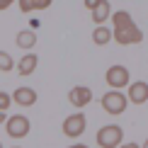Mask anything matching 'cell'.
I'll use <instances>...</instances> for the list:
<instances>
[{
	"instance_id": "cell-1",
	"label": "cell",
	"mask_w": 148,
	"mask_h": 148,
	"mask_svg": "<svg viewBox=\"0 0 148 148\" xmlns=\"http://www.w3.org/2000/svg\"><path fill=\"white\" fill-rule=\"evenodd\" d=\"M95 138H97V146L100 148H116V146H121L124 131L116 124H107V126H102L100 131L95 134Z\"/></svg>"
},
{
	"instance_id": "cell-2",
	"label": "cell",
	"mask_w": 148,
	"mask_h": 148,
	"mask_svg": "<svg viewBox=\"0 0 148 148\" xmlns=\"http://www.w3.org/2000/svg\"><path fill=\"white\" fill-rule=\"evenodd\" d=\"M126 102H129V97L119 90H109L107 95H102V109L107 114H121L126 109Z\"/></svg>"
},
{
	"instance_id": "cell-3",
	"label": "cell",
	"mask_w": 148,
	"mask_h": 148,
	"mask_svg": "<svg viewBox=\"0 0 148 148\" xmlns=\"http://www.w3.org/2000/svg\"><path fill=\"white\" fill-rule=\"evenodd\" d=\"M112 36L116 39V44L126 46V44H138V41H143V32L136 27V24H126V27H116L112 29Z\"/></svg>"
},
{
	"instance_id": "cell-4",
	"label": "cell",
	"mask_w": 148,
	"mask_h": 148,
	"mask_svg": "<svg viewBox=\"0 0 148 148\" xmlns=\"http://www.w3.org/2000/svg\"><path fill=\"white\" fill-rule=\"evenodd\" d=\"M5 131H8V136H12V138H24L29 134V119L24 114L8 116V121H5Z\"/></svg>"
},
{
	"instance_id": "cell-5",
	"label": "cell",
	"mask_w": 148,
	"mask_h": 148,
	"mask_svg": "<svg viewBox=\"0 0 148 148\" xmlns=\"http://www.w3.org/2000/svg\"><path fill=\"white\" fill-rule=\"evenodd\" d=\"M85 126H88V121H85V116L83 114H71V116H66L63 119V134L68 138H78V136H83V131H85Z\"/></svg>"
},
{
	"instance_id": "cell-6",
	"label": "cell",
	"mask_w": 148,
	"mask_h": 148,
	"mask_svg": "<svg viewBox=\"0 0 148 148\" xmlns=\"http://www.w3.org/2000/svg\"><path fill=\"white\" fill-rule=\"evenodd\" d=\"M104 80L109 83V88H112V90H121V88H126V85H129V71L124 68V66H112V68H107Z\"/></svg>"
},
{
	"instance_id": "cell-7",
	"label": "cell",
	"mask_w": 148,
	"mask_h": 148,
	"mask_svg": "<svg viewBox=\"0 0 148 148\" xmlns=\"http://www.w3.org/2000/svg\"><path fill=\"white\" fill-rule=\"evenodd\" d=\"M68 100H71V104H75V107H85V104L92 102V90L85 88V85H78V88H73L68 92Z\"/></svg>"
},
{
	"instance_id": "cell-8",
	"label": "cell",
	"mask_w": 148,
	"mask_h": 148,
	"mask_svg": "<svg viewBox=\"0 0 148 148\" xmlns=\"http://www.w3.org/2000/svg\"><path fill=\"white\" fill-rule=\"evenodd\" d=\"M129 100H131L134 104H143L148 100V83H141V80H136V83H129Z\"/></svg>"
},
{
	"instance_id": "cell-9",
	"label": "cell",
	"mask_w": 148,
	"mask_h": 148,
	"mask_svg": "<svg viewBox=\"0 0 148 148\" xmlns=\"http://www.w3.org/2000/svg\"><path fill=\"white\" fill-rule=\"evenodd\" d=\"M12 102L22 104V107H32V104L36 102V92L32 88H17L15 92H12Z\"/></svg>"
},
{
	"instance_id": "cell-10",
	"label": "cell",
	"mask_w": 148,
	"mask_h": 148,
	"mask_svg": "<svg viewBox=\"0 0 148 148\" xmlns=\"http://www.w3.org/2000/svg\"><path fill=\"white\" fill-rule=\"evenodd\" d=\"M90 12H92V22H95V24H104V22L109 20V12H112V10H109V3H107V0H100L97 8H92Z\"/></svg>"
},
{
	"instance_id": "cell-11",
	"label": "cell",
	"mask_w": 148,
	"mask_h": 148,
	"mask_svg": "<svg viewBox=\"0 0 148 148\" xmlns=\"http://www.w3.org/2000/svg\"><path fill=\"white\" fill-rule=\"evenodd\" d=\"M36 63H39V56H34V53L22 56V58H20V66H17L20 75H32V73L36 71Z\"/></svg>"
},
{
	"instance_id": "cell-12",
	"label": "cell",
	"mask_w": 148,
	"mask_h": 148,
	"mask_svg": "<svg viewBox=\"0 0 148 148\" xmlns=\"http://www.w3.org/2000/svg\"><path fill=\"white\" fill-rule=\"evenodd\" d=\"M92 41H95L97 46H104L107 41H112V29H107V27H102V24H97L95 32H92Z\"/></svg>"
},
{
	"instance_id": "cell-13",
	"label": "cell",
	"mask_w": 148,
	"mask_h": 148,
	"mask_svg": "<svg viewBox=\"0 0 148 148\" xmlns=\"http://www.w3.org/2000/svg\"><path fill=\"white\" fill-rule=\"evenodd\" d=\"M34 44H36V34L32 29H24V32L17 34V46L20 49H32Z\"/></svg>"
},
{
	"instance_id": "cell-14",
	"label": "cell",
	"mask_w": 148,
	"mask_h": 148,
	"mask_svg": "<svg viewBox=\"0 0 148 148\" xmlns=\"http://www.w3.org/2000/svg\"><path fill=\"white\" fill-rule=\"evenodd\" d=\"M112 22H114V29L116 27H126V24H131V15H129L126 10H116L112 15Z\"/></svg>"
},
{
	"instance_id": "cell-15",
	"label": "cell",
	"mask_w": 148,
	"mask_h": 148,
	"mask_svg": "<svg viewBox=\"0 0 148 148\" xmlns=\"http://www.w3.org/2000/svg\"><path fill=\"white\" fill-rule=\"evenodd\" d=\"M15 68V61H12V56L8 51H0V71L3 73H8V71H12Z\"/></svg>"
},
{
	"instance_id": "cell-16",
	"label": "cell",
	"mask_w": 148,
	"mask_h": 148,
	"mask_svg": "<svg viewBox=\"0 0 148 148\" xmlns=\"http://www.w3.org/2000/svg\"><path fill=\"white\" fill-rule=\"evenodd\" d=\"M10 102H12V97L8 95V92H3V90H0V112H5V109L10 107Z\"/></svg>"
},
{
	"instance_id": "cell-17",
	"label": "cell",
	"mask_w": 148,
	"mask_h": 148,
	"mask_svg": "<svg viewBox=\"0 0 148 148\" xmlns=\"http://www.w3.org/2000/svg\"><path fill=\"white\" fill-rule=\"evenodd\" d=\"M32 10H34V0H20V12L27 15V12H32Z\"/></svg>"
},
{
	"instance_id": "cell-18",
	"label": "cell",
	"mask_w": 148,
	"mask_h": 148,
	"mask_svg": "<svg viewBox=\"0 0 148 148\" xmlns=\"http://www.w3.org/2000/svg\"><path fill=\"white\" fill-rule=\"evenodd\" d=\"M51 5V0H34V10H46Z\"/></svg>"
},
{
	"instance_id": "cell-19",
	"label": "cell",
	"mask_w": 148,
	"mask_h": 148,
	"mask_svg": "<svg viewBox=\"0 0 148 148\" xmlns=\"http://www.w3.org/2000/svg\"><path fill=\"white\" fill-rule=\"evenodd\" d=\"M83 3H85V8H88V10H92V8H97L100 0H83Z\"/></svg>"
},
{
	"instance_id": "cell-20",
	"label": "cell",
	"mask_w": 148,
	"mask_h": 148,
	"mask_svg": "<svg viewBox=\"0 0 148 148\" xmlns=\"http://www.w3.org/2000/svg\"><path fill=\"white\" fill-rule=\"evenodd\" d=\"M12 3H15V0H0V10H8Z\"/></svg>"
},
{
	"instance_id": "cell-21",
	"label": "cell",
	"mask_w": 148,
	"mask_h": 148,
	"mask_svg": "<svg viewBox=\"0 0 148 148\" xmlns=\"http://www.w3.org/2000/svg\"><path fill=\"white\" fill-rule=\"evenodd\" d=\"M119 148H141V146H136V143H121Z\"/></svg>"
},
{
	"instance_id": "cell-22",
	"label": "cell",
	"mask_w": 148,
	"mask_h": 148,
	"mask_svg": "<svg viewBox=\"0 0 148 148\" xmlns=\"http://www.w3.org/2000/svg\"><path fill=\"white\" fill-rule=\"evenodd\" d=\"M68 148H88V146H83V143H78V146H68Z\"/></svg>"
},
{
	"instance_id": "cell-23",
	"label": "cell",
	"mask_w": 148,
	"mask_h": 148,
	"mask_svg": "<svg viewBox=\"0 0 148 148\" xmlns=\"http://www.w3.org/2000/svg\"><path fill=\"white\" fill-rule=\"evenodd\" d=\"M3 121H5V112H0V124H3Z\"/></svg>"
},
{
	"instance_id": "cell-24",
	"label": "cell",
	"mask_w": 148,
	"mask_h": 148,
	"mask_svg": "<svg viewBox=\"0 0 148 148\" xmlns=\"http://www.w3.org/2000/svg\"><path fill=\"white\" fill-rule=\"evenodd\" d=\"M143 148H148V138H146V143H143Z\"/></svg>"
},
{
	"instance_id": "cell-25",
	"label": "cell",
	"mask_w": 148,
	"mask_h": 148,
	"mask_svg": "<svg viewBox=\"0 0 148 148\" xmlns=\"http://www.w3.org/2000/svg\"><path fill=\"white\" fill-rule=\"evenodd\" d=\"M0 148H3V143H0Z\"/></svg>"
}]
</instances>
